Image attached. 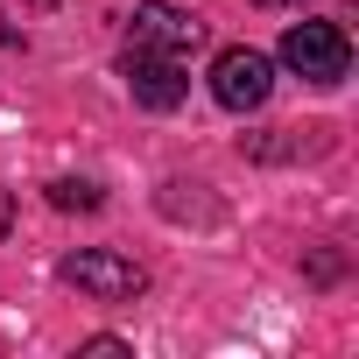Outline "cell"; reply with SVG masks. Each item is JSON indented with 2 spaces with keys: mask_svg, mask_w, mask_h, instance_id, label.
Listing matches in <instances>:
<instances>
[{
  "mask_svg": "<svg viewBox=\"0 0 359 359\" xmlns=\"http://www.w3.org/2000/svg\"><path fill=\"white\" fill-rule=\"evenodd\" d=\"M57 275H64L78 296H92V303H134V296L148 289V268H141V261H127V254H106V247L64 254V261H57Z\"/></svg>",
  "mask_w": 359,
  "mask_h": 359,
  "instance_id": "cell-1",
  "label": "cell"
},
{
  "mask_svg": "<svg viewBox=\"0 0 359 359\" xmlns=\"http://www.w3.org/2000/svg\"><path fill=\"white\" fill-rule=\"evenodd\" d=\"M282 64H289L296 78H310V85H338V78L352 71V43H345L338 22H289Z\"/></svg>",
  "mask_w": 359,
  "mask_h": 359,
  "instance_id": "cell-2",
  "label": "cell"
},
{
  "mask_svg": "<svg viewBox=\"0 0 359 359\" xmlns=\"http://www.w3.org/2000/svg\"><path fill=\"white\" fill-rule=\"evenodd\" d=\"M268 92H275V57H261L247 43L212 57V99L226 113H254V106H268Z\"/></svg>",
  "mask_w": 359,
  "mask_h": 359,
  "instance_id": "cell-3",
  "label": "cell"
},
{
  "mask_svg": "<svg viewBox=\"0 0 359 359\" xmlns=\"http://www.w3.org/2000/svg\"><path fill=\"white\" fill-rule=\"evenodd\" d=\"M127 36L134 50H162V57H191L205 43V22L191 8H169V0H141V8L127 15Z\"/></svg>",
  "mask_w": 359,
  "mask_h": 359,
  "instance_id": "cell-4",
  "label": "cell"
},
{
  "mask_svg": "<svg viewBox=\"0 0 359 359\" xmlns=\"http://www.w3.org/2000/svg\"><path fill=\"white\" fill-rule=\"evenodd\" d=\"M127 85H134V99H141L148 113H176V106L191 99L184 64L162 57V50H134V57H127Z\"/></svg>",
  "mask_w": 359,
  "mask_h": 359,
  "instance_id": "cell-5",
  "label": "cell"
},
{
  "mask_svg": "<svg viewBox=\"0 0 359 359\" xmlns=\"http://www.w3.org/2000/svg\"><path fill=\"white\" fill-rule=\"evenodd\" d=\"M50 205H57V212H99V184H85V176H57V184H50Z\"/></svg>",
  "mask_w": 359,
  "mask_h": 359,
  "instance_id": "cell-6",
  "label": "cell"
},
{
  "mask_svg": "<svg viewBox=\"0 0 359 359\" xmlns=\"http://www.w3.org/2000/svg\"><path fill=\"white\" fill-rule=\"evenodd\" d=\"M8 226H15V198L0 191V240H8Z\"/></svg>",
  "mask_w": 359,
  "mask_h": 359,
  "instance_id": "cell-7",
  "label": "cell"
},
{
  "mask_svg": "<svg viewBox=\"0 0 359 359\" xmlns=\"http://www.w3.org/2000/svg\"><path fill=\"white\" fill-rule=\"evenodd\" d=\"M0 43H15V29H8V22H0Z\"/></svg>",
  "mask_w": 359,
  "mask_h": 359,
  "instance_id": "cell-8",
  "label": "cell"
},
{
  "mask_svg": "<svg viewBox=\"0 0 359 359\" xmlns=\"http://www.w3.org/2000/svg\"><path fill=\"white\" fill-rule=\"evenodd\" d=\"M254 8H282V0H254Z\"/></svg>",
  "mask_w": 359,
  "mask_h": 359,
  "instance_id": "cell-9",
  "label": "cell"
}]
</instances>
